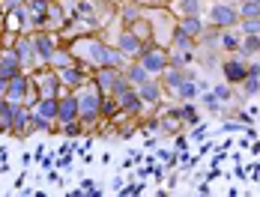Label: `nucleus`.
Here are the masks:
<instances>
[{
  "mask_svg": "<svg viewBox=\"0 0 260 197\" xmlns=\"http://www.w3.org/2000/svg\"><path fill=\"white\" fill-rule=\"evenodd\" d=\"M224 78H228V84H242V81L248 78V66L239 60V54H236L234 60L224 63Z\"/></svg>",
  "mask_w": 260,
  "mask_h": 197,
  "instance_id": "nucleus-7",
  "label": "nucleus"
},
{
  "mask_svg": "<svg viewBox=\"0 0 260 197\" xmlns=\"http://www.w3.org/2000/svg\"><path fill=\"white\" fill-rule=\"evenodd\" d=\"M260 51V36H245V42L239 45V57H248V54H257Z\"/></svg>",
  "mask_w": 260,
  "mask_h": 197,
  "instance_id": "nucleus-20",
  "label": "nucleus"
},
{
  "mask_svg": "<svg viewBox=\"0 0 260 197\" xmlns=\"http://www.w3.org/2000/svg\"><path fill=\"white\" fill-rule=\"evenodd\" d=\"M209 21L215 27H234L236 21H239V9L228 6V3H215V6L209 9Z\"/></svg>",
  "mask_w": 260,
  "mask_h": 197,
  "instance_id": "nucleus-2",
  "label": "nucleus"
},
{
  "mask_svg": "<svg viewBox=\"0 0 260 197\" xmlns=\"http://www.w3.org/2000/svg\"><path fill=\"white\" fill-rule=\"evenodd\" d=\"M257 90H260V78H251V75H248V78H245V93L254 96Z\"/></svg>",
  "mask_w": 260,
  "mask_h": 197,
  "instance_id": "nucleus-25",
  "label": "nucleus"
},
{
  "mask_svg": "<svg viewBox=\"0 0 260 197\" xmlns=\"http://www.w3.org/2000/svg\"><path fill=\"white\" fill-rule=\"evenodd\" d=\"M185 78H188V69H182V66L165 69V87H168V90H180Z\"/></svg>",
  "mask_w": 260,
  "mask_h": 197,
  "instance_id": "nucleus-12",
  "label": "nucleus"
},
{
  "mask_svg": "<svg viewBox=\"0 0 260 197\" xmlns=\"http://www.w3.org/2000/svg\"><path fill=\"white\" fill-rule=\"evenodd\" d=\"M212 93L218 96V102H228V98H231V90H228V87H218V90H212Z\"/></svg>",
  "mask_w": 260,
  "mask_h": 197,
  "instance_id": "nucleus-30",
  "label": "nucleus"
},
{
  "mask_svg": "<svg viewBox=\"0 0 260 197\" xmlns=\"http://www.w3.org/2000/svg\"><path fill=\"white\" fill-rule=\"evenodd\" d=\"M141 66H144L147 72H165V66H168V57H165V51L144 48V51H141Z\"/></svg>",
  "mask_w": 260,
  "mask_h": 197,
  "instance_id": "nucleus-5",
  "label": "nucleus"
},
{
  "mask_svg": "<svg viewBox=\"0 0 260 197\" xmlns=\"http://www.w3.org/2000/svg\"><path fill=\"white\" fill-rule=\"evenodd\" d=\"M57 96H45L39 105H36V111H33V125H48L57 117Z\"/></svg>",
  "mask_w": 260,
  "mask_h": 197,
  "instance_id": "nucleus-4",
  "label": "nucleus"
},
{
  "mask_svg": "<svg viewBox=\"0 0 260 197\" xmlns=\"http://www.w3.org/2000/svg\"><path fill=\"white\" fill-rule=\"evenodd\" d=\"M15 54L21 57V63H30V60H33V54H36L33 39H18V42H15Z\"/></svg>",
  "mask_w": 260,
  "mask_h": 197,
  "instance_id": "nucleus-19",
  "label": "nucleus"
},
{
  "mask_svg": "<svg viewBox=\"0 0 260 197\" xmlns=\"http://www.w3.org/2000/svg\"><path fill=\"white\" fill-rule=\"evenodd\" d=\"M204 102H207V108H212V111L218 108V96L215 93H204Z\"/></svg>",
  "mask_w": 260,
  "mask_h": 197,
  "instance_id": "nucleus-27",
  "label": "nucleus"
},
{
  "mask_svg": "<svg viewBox=\"0 0 260 197\" xmlns=\"http://www.w3.org/2000/svg\"><path fill=\"white\" fill-rule=\"evenodd\" d=\"M57 78H60L63 84H69V87H78L81 81H84V78H81V72L75 69V66H69V63H66V66L57 72Z\"/></svg>",
  "mask_w": 260,
  "mask_h": 197,
  "instance_id": "nucleus-16",
  "label": "nucleus"
},
{
  "mask_svg": "<svg viewBox=\"0 0 260 197\" xmlns=\"http://www.w3.org/2000/svg\"><path fill=\"white\" fill-rule=\"evenodd\" d=\"M141 191H144L141 182H135V185H126V188H123V194H141Z\"/></svg>",
  "mask_w": 260,
  "mask_h": 197,
  "instance_id": "nucleus-29",
  "label": "nucleus"
},
{
  "mask_svg": "<svg viewBox=\"0 0 260 197\" xmlns=\"http://www.w3.org/2000/svg\"><path fill=\"white\" fill-rule=\"evenodd\" d=\"M99 87H93L90 93H84V96H78V108H81V120L84 123H93L99 114H102V102H99Z\"/></svg>",
  "mask_w": 260,
  "mask_h": 197,
  "instance_id": "nucleus-1",
  "label": "nucleus"
},
{
  "mask_svg": "<svg viewBox=\"0 0 260 197\" xmlns=\"http://www.w3.org/2000/svg\"><path fill=\"white\" fill-rule=\"evenodd\" d=\"M254 3H257V6H260V0H254Z\"/></svg>",
  "mask_w": 260,
  "mask_h": 197,
  "instance_id": "nucleus-33",
  "label": "nucleus"
},
{
  "mask_svg": "<svg viewBox=\"0 0 260 197\" xmlns=\"http://www.w3.org/2000/svg\"><path fill=\"white\" fill-rule=\"evenodd\" d=\"M24 93H27V81H24V78H21V75L9 78V93H6V96H9V102H12V105H15V102H21V98H24Z\"/></svg>",
  "mask_w": 260,
  "mask_h": 197,
  "instance_id": "nucleus-14",
  "label": "nucleus"
},
{
  "mask_svg": "<svg viewBox=\"0 0 260 197\" xmlns=\"http://www.w3.org/2000/svg\"><path fill=\"white\" fill-rule=\"evenodd\" d=\"M248 75H251V78H260V66H257V63H251V66H248Z\"/></svg>",
  "mask_w": 260,
  "mask_h": 197,
  "instance_id": "nucleus-31",
  "label": "nucleus"
},
{
  "mask_svg": "<svg viewBox=\"0 0 260 197\" xmlns=\"http://www.w3.org/2000/svg\"><path fill=\"white\" fill-rule=\"evenodd\" d=\"M198 9H201L198 0H182V12H185V15H198Z\"/></svg>",
  "mask_w": 260,
  "mask_h": 197,
  "instance_id": "nucleus-26",
  "label": "nucleus"
},
{
  "mask_svg": "<svg viewBox=\"0 0 260 197\" xmlns=\"http://www.w3.org/2000/svg\"><path fill=\"white\" fill-rule=\"evenodd\" d=\"M33 48H36V57H39V60H45V63H48V60H51L54 57V39L51 36H36V39H33Z\"/></svg>",
  "mask_w": 260,
  "mask_h": 197,
  "instance_id": "nucleus-11",
  "label": "nucleus"
},
{
  "mask_svg": "<svg viewBox=\"0 0 260 197\" xmlns=\"http://www.w3.org/2000/svg\"><path fill=\"white\" fill-rule=\"evenodd\" d=\"M117 78H120V72H117L114 66H102V69H99V75H96V87H99L102 93H114Z\"/></svg>",
  "mask_w": 260,
  "mask_h": 197,
  "instance_id": "nucleus-8",
  "label": "nucleus"
},
{
  "mask_svg": "<svg viewBox=\"0 0 260 197\" xmlns=\"http://www.w3.org/2000/svg\"><path fill=\"white\" fill-rule=\"evenodd\" d=\"M135 90H138V96L144 98L147 105L158 102V93H161V90H158V84H153V81H147V84H141V87H135Z\"/></svg>",
  "mask_w": 260,
  "mask_h": 197,
  "instance_id": "nucleus-17",
  "label": "nucleus"
},
{
  "mask_svg": "<svg viewBox=\"0 0 260 197\" xmlns=\"http://www.w3.org/2000/svg\"><path fill=\"white\" fill-rule=\"evenodd\" d=\"M30 111L27 108H21V105H15V111H12V132L15 135H21V132H27V125H30Z\"/></svg>",
  "mask_w": 260,
  "mask_h": 197,
  "instance_id": "nucleus-13",
  "label": "nucleus"
},
{
  "mask_svg": "<svg viewBox=\"0 0 260 197\" xmlns=\"http://www.w3.org/2000/svg\"><path fill=\"white\" fill-rule=\"evenodd\" d=\"M239 27H242V33H245V36H260V15H254V18H245Z\"/></svg>",
  "mask_w": 260,
  "mask_h": 197,
  "instance_id": "nucleus-21",
  "label": "nucleus"
},
{
  "mask_svg": "<svg viewBox=\"0 0 260 197\" xmlns=\"http://www.w3.org/2000/svg\"><path fill=\"white\" fill-rule=\"evenodd\" d=\"M180 117H182V120H188V123H194V120H198V114H194V108H191V105H188V108L182 111Z\"/></svg>",
  "mask_w": 260,
  "mask_h": 197,
  "instance_id": "nucleus-28",
  "label": "nucleus"
},
{
  "mask_svg": "<svg viewBox=\"0 0 260 197\" xmlns=\"http://www.w3.org/2000/svg\"><path fill=\"white\" fill-rule=\"evenodd\" d=\"M117 102H120V108H123V111H129V114H141V105H144V98L138 96V90H135V87H129L126 93H120Z\"/></svg>",
  "mask_w": 260,
  "mask_h": 197,
  "instance_id": "nucleus-9",
  "label": "nucleus"
},
{
  "mask_svg": "<svg viewBox=\"0 0 260 197\" xmlns=\"http://www.w3.org/2000/svg\"><path fill=\"white\" fill-rule=\"evenodd\" d=\"M57 120L66 123H78L81 120V108H78V96H63L57 102Z\"/></svg>",
  "mask_w": 260,
  "mask_h": 197,
  "instance_id": "nucleus-3",
  "label": "nucleus"
},
{
  "mask_svg": "<svg viewBox=\"0 0 260 197\" xmlns=\"http://www.w3.org/2000/svg\"><path fill=\"white\" fill-rule=\"evenodd\" d=\"M239 15H245V18H254V15H260V6L254 3V0H245V3L239 6Z\"/></svg>",
  "mask_w": 260,
  "mask_h": 197,
  "instance_id": "nucleus-23",
  "label": "nucleus"
},
{
  "mask_svg": "<svg viewBox=\"0 0 260 197\" xmlns=\"http://www.w3.org/2000/svg\"><path fill=\"white\" fill-rule=\"evenodd\" d=\"M239 45H242V42L236 39L234 33H224V36H221V48L224 51H239Z\"/></svg>",
  "mask_w": 260,
  "mask_h": 197,
  "instance_id": "nucleus-24",
  "label": "nucleus"
},
{
  "mask_svg": "<svg viewBox=\"0 0 260 197\" xmlns=\"http://www.w3.org/2000/svg\"><path fill=\"white\" fill-rule=\"evenodd\" d=\"M21 66H24V63H21V57L15 54V48L0 54V78H6V81H9V78H15Z\"/></svg>",
  "mask_w": 260,
  "mask_h": 197,
  "instance_id": "nucleus-6",
  "label": "nucleus"
},
{
  "mask_svg": "<svg viewBox=\"0 0 260 197\" xmlns=\"http://www.w3.org/2000/svg\"><path fill=\"white\" fill-rule=\"evenodd\" d=\"M201 30H204V24H201V18H198V15H185V18L180 21V33H185L188 39H191V36H198Z\"/></svg>",
  "mask_w": 260,
  "mask_h": 197,
  "instance_id": "nucleus-15",
  "label": "nucleus"
},
{
  "mask_svg": "<svg viewBox=\"0 0 260 197\" xmlns=\"http://www.w3.org/2000/svg\"><path fill=\"white\" fill-rule=\"evenodd\" d=\"M126 78H129L132 87H141V84H147V81H150V72H147V69L138 63V66H132L129 72H126Z\"/></svg>",
  "mask_w": 260,
  "mask_h": 197,
  "instance_id": "nucleus-18",
  "label": "nucleus"
},
{
  "mask_svg": "<svg viewBox=\"0 0 260 197\" xmlns=\"http://www.w3.org/2000/svg\"><path fill=\"white\" fill-rule=\"evenodd\" d=\"M117 48L123 51L126 57H141V51H144V45H141V36H135V33H123L120 36V42H117Z\"/></svg>",
  "mask_w": 260,
  "mask_h": 197,
  "instance_id": "nucleus-10",
  "label": "nucleus"
},
{
  "mask_svg": "<svg viewBox=\"0 0 260 197\" xmlns=\"http://www.w3.org/2000/svg\"><path fill=\"white\" fill-rule=\"evenodd\" d=\"M18 3H24V0H6V6L12 9V6H18Z\"/></svg>",
  "mask_w": 260,
  "mask_h": 197,
  "instance_id": "nucleus-32",
  "label": "nucleus"
},
{
  "mask_svg": "<svg viewBox=\"0 0 260 197\" xmlns=\"http://www.w3.org/2000/svg\"><path fill=\"white\" fill-rule=\"evenodd\" d=\"M177 96H180V98H194V96H198V87H194V81H188V78H185V81H182V87L177 90Z\"/></svg>",
  "mask_w": 260,
  "mask_h": 197,
  "instance_id": "nucleus-22",
  "label": "nucleus"
}]
</instances>
